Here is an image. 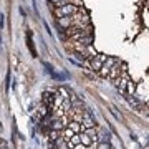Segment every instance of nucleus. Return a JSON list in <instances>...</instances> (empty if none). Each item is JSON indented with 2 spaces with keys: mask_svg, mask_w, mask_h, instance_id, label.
<instances>
[{
  "mask_svg": "<svg viewBox=\"0 0 149 149\" xmlns=\"http://www.w3.org/2000/svg\"><path fill=\"white\" fill-rule=\"evenodd\" d=\"M74 13H78V8L74 5H71V3H68V5H65V7H60V8L55 10V15L58 17V18H61V17H71Z\"/></svg>",
  "mask_w": 149,
  "mask_h": 149,
  "instance_id": "obj_1",
  "label": "nucleus"
},
{
  "mask_svg": "<svg viewBox=\"0 0 149 149\" xmlns=\"http://www.w3.org/2000/svg\"><path fill=\"white\" fill-rule=\"evenodd\" d=\"M104 61H106V56H104V55H96L95 58H91L90 68H91V70H95V71H100V70L103 68Z\"/></svg>",
  "mask_w": 149,
  "mask_h": 149,
  "instance_id": "obj_2",
  "label": "nucleus"
},
{
  "mask_svg": "<svg viewBox=\"0 0 149 149\" xmlns=\"http://www.w3.org/2000/svg\"><path fill=\"white\" fill-rule=\"evenodd\" d=\"M116 63H118L116 58H106V61H104V65H103V68L100 70V74H101V76H108V74H109V70H111Z\"/></svg>",
  "mask_w": 149,
  "mask_h": 149,
  "instance_id": "obj_3",
  "label": "nucleus"
},
{
  "mask_svg": "<svg viewBox=\"0 0 149 149\" xmlns=\"http://www.w3.org/2000/svg\"><path fill=\"white\" fill-rule=\"evenodd\" d=\"M81 126L83 129L86 128H95V119L91 118V114L88 111H83V119H81Z\"/></svg>",
  "mask_w": 149,
  "mask_h": 149,
  "instance_id": "obj_4",
  "label": "nucleus"
},
{
  "mask_svg": "<svg viewBox=\"0 0 149 149\" xmlns=\"http://www.w3.org/2000/svg\"><path fill=\"white\" fill-rule=\"evenodd\" d=\"M58 23H60V27L70 28V27H73V18L71 17H61V18H58Z\"/></svg>",
  "mask_w": 149,
  "mask_h": 149,
  "instance_id": "obj_5",
  "label": "nucleus"
},
{
  "mask_svg": "<svg viewBox=\"0 0 149 149\" xmlns=\"http://www.w3.org/2000/svg\"><path fill=\"white\" fill-rule=\"evenodd\" d=\"M83 133L88 134V136L91 138V141H93V143H98V128H96V126H95V128H86Z\"/></svg>",
  "mask_w": 149,
  "mask_h": 149,
  "instance_id": "obj_6",
  "label": "nucleus"
},
{
  "mask_svg": "<svg viewBox=\"0 0 149 149\" xmlns=\"http://www.w3.org/2000/svg\"><path fill=\"white\" fill-rule=\"evenodd\" d=\"M68 128L71 129V131H73L74 134H80V133H81V129H83V126H81V123H76V121H70Z\"/></svg>",
  "mask_w": 149,
  "mask_h": 149,
  "instance_id": "obj_7",
  "label": "nucleus"
},
{
  "mask_svg": "<svg viewBox=\"0 0 149 149\" xmlns=\"http://www.w3.org/2000/svg\"><path fill=\"white\" fill-rule=\"evenodd\" d=\"M119 71H121V70H119V63H116L111 70H109V74H108V76H109V78H113V80H118Z\"/></svg>",
  "mask_w": 149,
  "mask_h": 149,
  "instance_id": "obj_8",
  "label": "nucleus"
},
{
  "mask_svg": "<svg viewBox=\"0 0 149 149\" xmlns=\"http://www.w3.org/2000/svg\"><path fill=\"white\" fill-rule=\"evenodd\" d=\"M73 134H74V133H73V131H71L70 128H65L63 131H60V136H61V138H63L66 143H68L70 139H71V136H73Z\"/></svg>",
  "mask_w": 149,
  "mask_h": 149,
  "instance_id": "obj_9",
  "label": "nucleus"
},
{
  "mask_svg": "<svg viewBox=\"0 0 149 149\" xmlns=\"http://www.w3.org/2000/svg\"><path fill=\"white\" fill-rule=\"evenodd\" d=\"M53 144H55V148H56V149H68V143H66L61 136H60V138L56 139Z\"/></svg>",
  "mask_w": 149,
  "mask_h": 149,
  "instance_id": "obj_10",
  "label": "nucleus"
},
{
  "mask_svg": "<svg viewBox=\"0 0 149 149\" xmlns=\"http://www.w3.org/2000/svg\"><path fill=\"white\" fill-rule=\"evenodd\" d=\"M80 143L83 144V146H86V148H88V146H90L93 141H91V138H90L86 133H80Z\"/></svg>",
  "mask_w": 149,
  "mask_h": 149,
  "instance_id": "obj_11",
  "label": "nucleus"
},
{
  "mask_svg": "<svg viewBox=\"0 0 149 149\" xmlns=\"http://www.w3.org/2000/svg\"><path fill=\"white\" fill-rule=\"evenodd\" d=\"M76 144H80V134H73L71 139L68 141V149H73Z\"/></svg>",
  "mask_w": 149,
  "mask_h": 149,
  "instance_id": "obj_12",
  "label": "nucleus"
},
{
  "mask_svg": "<svg viewBox=\"0 0 149 149\" xmlns=\"http://www.w3.org/2000/svg\"><path fill=\"white\" fill-rule=\"evenodd\" d=\"M52 129H55V131H63L65 126L61 124V121H60V119H55V121L52 123Z\"/></svg>",
  "mask_w": 149,
  "mask_h": 149,
  "instance_id": "obj_13",
  "label": "nucleus"
},
{
  "mask_svg": "<svg viewBox=\"0 0 149 149\" xmlns=\"http://www.w3.org/2000/svg\"><path fill=\"white\" fill-rule=\"evenodd\" d=\"M60 138V131H55V129H52V133H50V141H56V139Z\"/></svg>",
  "mask_w": 149,
  "mask_h": 149,
  "instance_id": "obj_14",
  "label": "nucleus"
},
{
  "mask_svg": "<svg viewBox=\"0 0 149 149\" xmlns=\"http://www.w3.org/2000/svg\"><path fill=\"white\" fill-rule=\"evenodd\" d=\"M98 149H113L109 143H98Z\"/></svg>",
  "mask_w": 149,
  "mask_h": 149,
  "instance_id": "obj_15",
  "label": "nucleus"
},
{
  "mask_svg": "<svg viewBox=\"0 0 149 149\" xmlns=\"http://www.w3.org/2000/svg\"><path fill=\"white\" fill-rule=\"evenodd\" d=\"M60 95H61V98H63V100H66V98H70V96H68V91H66V90H65V88H60Z\"/></svg>",
  "mask_w": 149,
  "mask_h": 149,
  "instance_id": "obj_16",
  "label": "nucleus"
},
{
  "mask_svg": "<svg viewBox=\"0 0 149 149\" xmlns=\"http://www.w3.org/2000/svg\"><path fill=\"white\" fill-rule=\"evenodd\" d=\"M128 91H129V93H133V91H134V83H133V81H128Z\"/></svg>",
  "mask_w": 149,
  "mask_h": 149,
  "instance_id": "obj_17",
  "label": "nucleus"
},
{
  "mask_svg": "<svg viewBox=\"0 0 149 149\" xmlns=\"http://www.w3.org/2000/svg\"><path fill=\"white\" fill-rule=\"evenodd\" d=\"M86 149H98V143H91Z\"/></svg>",
  "mask_w": 149,
  "mask_h": 149,
  "instance_id": "obj_18",
  "label": "nucleus"
},
{
  "mask_svg": "<svg viewBox=\"0 0 149 149\" xmlns=\"http://www.w3.org/2000/svg\"><path fill=\"white\" fill-rule=\"evenodd\" d=\"M50 2H55V0H50Z\"/></svg>",
  "mask_w": 149,
  "mask_h": 149,
  "instance_id": "obj_19",
  "label": "nucleus"
}]
</instances>
